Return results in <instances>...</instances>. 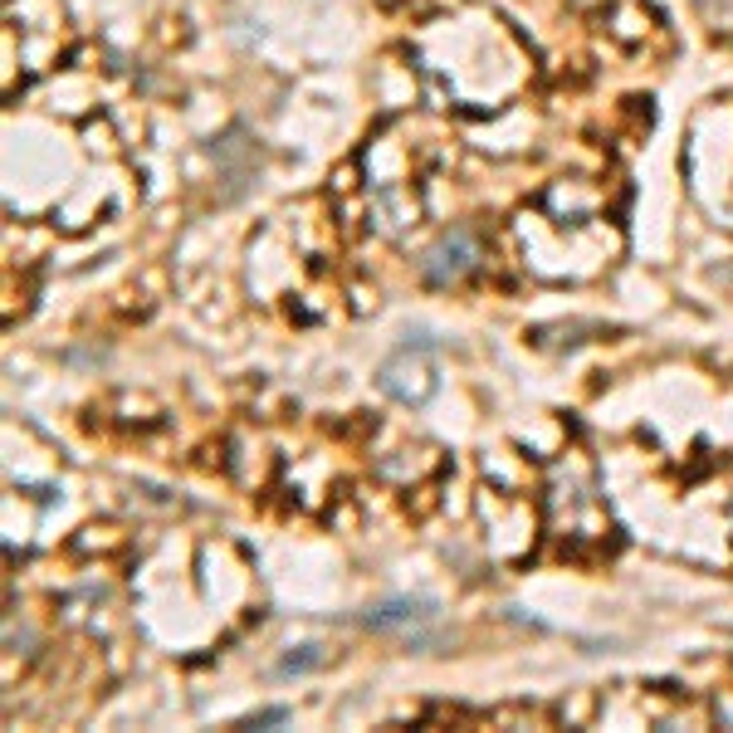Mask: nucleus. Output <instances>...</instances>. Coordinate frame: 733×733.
<instances>
[{
  "mask_svg": "<svg viewBox=\"0 0 733 733\" xmlns=\"http://www.w3.org/2000/svg\"><path fill=\"white\" fill-rule=\"evenodd\" d=\"M474 260H480V244H474L470 230H450V235L425 254V279H431V284H455V279H464L474 269Z\"/></svg>",
  "mask_w": 733,
  "mask_h": 733,
  "instance_id": "1",
  "label": "nucleus"
},
{
  "mask_svg": "<svg viewBox=\"0 0 733 733\" xmlns=\"http://www.w3.org/2000/svg\"><path fill=\"white\" fill-rule=\"evenodd\" d=\"M425 602H386L376 611H366V626H406V621H421Z\"/></svg>",
  "mask_w": 733,
  "mask_h": 733,
  "instance_id": "2",
  "label": "nucleus"
},
{
  "mask_svg": "<svg viewBox=\"0 0 733 733\" xmlns=\"http://www.w3.org/2000/svg\"><path fill=\"white\" fill-rule=\"evenodd\" d=\"M318 660H323V655H318V645H303V655H289L284 665H279V675H299V670H313Z\"/></svg>",
  "mask_w": 733,
  "mask_h": 733,
  "instance_id": "3",
  "label": "nucleus"
},
{
  "mask_svg": "<svg viewBox=\"0 0 733 733\" xmlns=\"http://www.w3.org/2000/svg\"><path fill=\"white\" fill-rule=\"evenodd\" d=\"M279 719H284V709H264V714L250 719V729H254V724H279Z\"/></svg>",
  "mask_w": 733,
  "mask_h": 733,
  "instance_id": "4",
  "label": "nucleus"
}]
</instances>
